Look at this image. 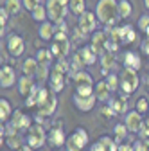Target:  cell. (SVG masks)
Wrapping results in <instances>:
<instances>
[{"instance_id":"d6a6232c","label":"cell","mask_w":149,"mask_h":151,"mask_svg":"<svg viewBox=\"0 0 149 151\" xmlns=\"http://www.w3.org/2000/svg\"><path fill=\"white\" fill-rule=\"evenodd\" d=\"M68 7H70V13L74 16H81L86 11V2H85V0H70Z\"/></svg>"},{"instance_id":"f5cc1de1","label":"cell","mask_w":149,"mask_h":151,"mask_svg":"<svg viewBox=\"0 0 149 151\" xmlns=\"http://www.w3.org/2000/svg\"><path fill=\"white\" fill-rule=\"evenodd\" d=\"M144 124L149 128V113H145V119H144Z\"/></svg>"},{"instance_id":"6da1fadb","label":"cell","mask_w":149,"mask_h":151,"mask_svg":"<svg viewBox=\"0 0 149 151\" xmlns=\"http://www.w3.org/2000/svg\"><path fill=\"white\" fill-rule=\"evenodd\" d=\"M95 14L99 18V22L108 27L117 25V22L120 20L119 16V2L117 0H99L95 6Z\"/></svg>"},{"instance_id":"9a60e30c","label":"cell","mask_w":149,"mask_h":151,"mask_svg":"<svg viewBox=\"0 0 149 151\" xmlns=\"http://www.w3.org/2000/svg\"><path fill=\"white\" fill-rule=\"evenodd\" d=\"M49 86H50V90L56 92V93L63 92V88L67 86V78H65V74H63V72H58V70H52V72H50V78H49Z\"/></svg>"},{"instance_id":"4fadbf2b","label":"cell","mask_w":149,"mask_h":151,"mask_svg":"<svg viewBox=\"0 0 149 151\" xmlns=\"http://www.w3.org/2000/svg\"><path fill=\"white\" fill-rule=\"evenodd\" d=\"M11 122L20 129V131H27L31 126H32V119L27 115V113L20 111V110H14L13 111V117H11Z\"/></svg>"},{"instance_id":"f1b7e54d","label":"cell","mask_w":149,"mask_h":151,"mask_svg":"<svg viewBox=\"0 0 149 151\" xmlns=\"http://www.w3.org/2000/svg\"><path fill=\"white\" fill-rule=\"evenodd\" d=\"M72 79H74V83H76V86L77 85H94V78H92L90 72H86V70H79Z\"/></svg>"},{"instance_id":"9c48e42d","label":"cell","mask_w":149,"mask_h":151,"mask_svg":"<svg viewBox=\"0 0 149 151\" xmlns=\"http://www.w3.org/2000/svg\"><path fill=\"white\" fill-rule=\"evenodd\" d=\"M142 115H144V113H140L138 110H131V111H128L124 115V124L128 126L129 133H137L138 135V131L144 126V117Z\"/></svg>"},{"instance_id":"74e56055","label":"cell","mask_w":149,"mask_h":151,"mask_svg":"<svg viewBox=\"0 0 149 151\" xmlns=\"http://www.w3.org/2000/svg\"><path fill=\"white\" fill-rule=\"evenodd\" d=\"M52 70H58V72L67 74V72H70V61H67V58H58V61L54 63Z\"/></svg>"},{"instance_id":"8d00e7d4","label":"cell","mask_w":149,"mask_h":151,"mask_svg":"<svg viewBox=\"0 0 149 151\" xmlns=\"http://www.w3.org/2000/svg\"><path fill=\"white\" fill-rule=\"evenodd\" d=\"M102 144H104V147H106V151H119V144L115 142V139L113 137H108V135H102L101 139H99Z\"/></svg>"},{"instance_id":"484cf974","label":"cell","mask_w":149,"mask_h":151,"mask_svg":"<svg viewBox=\"0 0 149 151\" xmlns=\"http://www.w3.org/2000/svg\"><path fill=\"white\" fill-rule=\"evenodd\" d=\"M133 14V4L129 0H119V16L120 20H128Z\"/></svg>"},{"instance_id":"ffe728a7","label":"cell","mask_w":149,"mask_h":151,"mask_svg":"<svg viewBox=\"0 0 149 151\" xmlns=\"http://www.w3.org/2000/svg\"><path fill=\"white\" fill-rule=\"evenodd\" d=\"M79 56L83 58V61H85V65L88 67V65H94V63H97V60H99V54L92 49L90 45H85V47H81L79 50Z\"/></svg>"},{"instance_id":"60d3db41","label":"cell","mask_w":149,"mask_h":151,"mask_svg":"<svg viewBox=\"0 0 149 151\" xmlns=\"http://www.w3.org/2000/svg\"><path fill=\"white\" fill-rule=\"evenodd\" d=\"M135 110H138L140 113H147V110H149V101H147V97H138L137 103H135Z\"/></svg>"},{"instance_id":"c3c4849f","label":"cell","mask_w":149,"mask_h":151,"mask_svg":"<svg viewBox=\"0 0 149 151\" xmlns=\"http://www.w3.org/2000/svg\"><path fill=\"white\" fill-rule=\"evenodd\" d=\"M119 151H135V144L122 142V144H119Z\"/></svg>"},{"instance_id":"681fc988","label":"cell","mask_w":149,"mask_h":151,"mask_svg":"<svg viewBox=\"0 0 149 151\" xmlns=\"http://www.w3.org/2000/svg\"><path fill=\"white\" fill-rule=\"evenodd\" d=\"M140 49H142V52L147 56V58H149V38L145 36V40L142 42V45H140Z\"/></svg>"},{"instance_id":"cb8c5ba5","label":"cell","mask_w":149,"mask_h":151,"mask_svg":"<svg viewBox=\"0 0 149 151\" xmlns=\"http://www.w3.org/2000/svg\"><path fill=\"white\" fill-rule=\"evenodd\" d=\"M99 61H101V67L106 68V70H111L117 63V58H115V52H110V50H104L101 56H99Z\"/></svg>"},{"instance_id":"f6af8a7d","label":"cell","mask_w":149,"mask_h":151,"mask_svg":"<svg viewBox=\"0 0 149 151\" xmlns=\"http://www.w3.org/2000/svg\"><path fill=\"white\" fill-rule=\"evenodd\" d=\"M50 50H52V54L56 56V58H63V56H61V49H59V45L56 42H50Z\"/></svg>"},{"instance_id":"52a82bcc","label":"cell","mask_w":149,"mask_h":151,"mask_svg":"<svg viewBox=\"0 0 149 151\" xmlns=\"http://www.w3.org/2000/svg\"><path fill=\"white\" fill-rule=\"evenodd\" d=\"M6 49H7V52L13 56V58H20V56L25 52L24 38L20 34H16V32H11L7 36V40H6Z\"/></svg>"},{"instance_id":"9f6ffc18","label":"cell","mask_w":149,"mask_h":151,"mask_svg":"<svg viewBox=\"0 0 149 151\" xmlns=\"http://www.w3.org/2000/svg\"><path fill=\"white\" fill-rule=\"evenodd\" d=\"M145 36H147V38H149V29H147V31H145Z\"/></svg>"},{"instance_id":"1f68e13d","label":"cell","mask_w":149,"mask_h":151,"mask_svg":"<svg viewBox=\"0 0 149 151\" xmlns=\"http://www.w3.org/2000/svg\"><path fill=\"white\" fill-rule=\"evenodd\" d=\"M6 144L11 147V149H18L20 146H24V139L20 137V131H16V133H11V135H6Z\"/></svg>"},{"instance_id":"7bdbcfd3","label":"cell","mask_w":149,"mask_h":151,"mask_svg":"<svg viewBox=\"0 0 149 151\" xmlns=\"http://www.w3.org/2000/svg\"><path fill=\"white\" fill-rule=\"evenodd\" d=\"M22 4H24V9H27L31 13L34 7H38L42 4V0H22Z\"/></svg>"},{"instance_id":"4dcf8cb0","label":"cell","mask_w":149,"mask_h":151,"mask_svg":"<svg viewBox=\"0 0 149 151\" xmlns=\"http://www.w3.org/2000/svg\"><path fill=\"white\" fill-rule=\"evenodd\" d=\"M40 85H36L34 88H32V92L29 93V96L25 97V106L27 108H36L38 106V99H40Z\"/></svg>"},{"instance_id":"2e32d148","label":"cell","mask_w":149,"mask_h":151,"mask_svg":"<svg viewBox=\"0 0 149 151\" xmlns=\"http://www.w3.org/2000/svg\"><path fill=\"white\" fill-rule=\"evenodd\" d=\"M34 76H22V78H18V93H20L22 97H27L29 93L32 92V88L36 86V83L32 81Z\"/></svg>"},{"instance_id":"ee69618b","label":"cell","mask_w":149,"mask_h":151,"mask_svg":"<svg viewBox=\"0 0 149 151\" xmlns=\"http://www.w3.org/2000/svg\"><path fill=\"white\" fill-rule=\"evenodd\" d=\"M119 47H120V43H119V42L110 40V38H108V42H106V50H110V52H117V50H119Z\"/></svg>"},{"instance_id":"b9f144b4","label":"cell","mask_w":149,"mask_h":151,"mask_svg":"<svg viewBox=\"0 0 149 151\" xmlns=\"http://www.w3.org/2000/svg\"><path fill=\"white\" fill-rule=\"evenodd\" d=\"M137 24H138V29H140L142 32H145V31L149 29V14H147V13L142 14V16L138 18V22H137Z\"/></svg>"},{"instance_id":"5bb4252c","label":"cell","mask_w":149,"mask_h":151,"mask_svg":"<svg viewBox=\"0 0 149 151\" xmlns=\"http://www.w3.org/2000/svg\"><path fill=\"white\" fill-rule=\"evenodd\" d=\"M106 42H108V32H104V31H95L94 34H92L90 47L101 56V54L106 50Z\"/></svg>"},{"instance_id":"30bf717a","label":"cell","mask_w":149,"mask_h":151,"mask_svg":"<svg viewBox=\"0 0 149 151\" xmlns=\"http://www.w3.org/2000/svg\"><path fill=\"white\" fill-rule=\"evenodd\" d=\"M97 101L99 99H97L95 93H92V96H79V93H74V96H72V103L76 104V108L79 111H83V113L92 111L94 106L97 104Z\"/></svg>"},{"instance_id":"7a4b0ae2","label":"cell","mask_w":149,"mask_h":151,"mask_svg":"<svg viewBox=\"0 0 149 151\" xmlns=\"http://www.w3.org/2000/svg\"><path fill=\"white\" fill-rule=\"evenodd\" d=\"M120 78V90L124 96H131L133 92L138 90L140 86V78H138V70H133V68H122V72L119 74Z\"/></svg>"},{"instance_id":"ac0fdd59","label":"cell","mask_w":149,"mask_h":151,"mask_svg":"<svg viewBox=\"0 0 149 151\" xmlns=\"http://www.w3.org/2000/svg\"><path fill=\"white\" fill-rule=\"evenodd\" d=\"M38 34H40V38L43 42H52V38H54V34H56V24L54 22H42L40 24V29H38Z\"/></svg>"},{"instance_id":"603a6c76","label":"cell","mask_w":149,"mask_h":151,"mask_svg":"<svg viewBox=\"0 0 149 151\" xmlns=\"http://www.w3.org/2000/svg\"><path fill=\"white\" fill-rule=\"evenodd\" d=\"M137 40V32L133 31L131 25H120V43L122 45H129Z\"/></svg>"},{"instance_id":"8fae6325","label":"cell","mask_w":149,"mask_h":151,"mask_svg":"<svg viewBox=\"0 0 149 151\" xmlns=\"http://www.w3.org/2000/svg\"><path fill=\"white\" fill-rule=\"evenodd\" d=\"M67 137L68 135H65L61 126H52L49 129V144L52 147H63L67 144Z\"/></svg>"},{"instance_id":"ba28073f","label":"cell","mask_w":149,"mask_h":151,"mask_svg":"<svg viewBox=\"0 0 149 151\" xmlns=\"http://www.w3.org/2000/svg\"><path fill=\"white\" fill-rule=\"evenodd\" d=\"M36 110H38V111H36V113H38V115H43V117H52L54 115V113H56V110H58V96H56V92H49V96H47V99L38 106V108H36Z\"/></svg>"},{"instance_id":"4316f807","label":"cell","mask_w":149,"mask_h":151,"mask_svg":"<svg viewBox=\"0 0 149 151\" xmlns=\"http://www.w3.org/2000/svg\"><path fill=\"white\" fill-rule=\"evenodd\" d=\"M50 67L52 65H47V63H40L38 65V70H36V74H34V78L38 79L40 83H43V81H49V78H50Z\"/></svg>"},{"instance_id":"e0dca14e","label":"cell","mask_w":149,"mask_h":151,"mask_svg":"<svg viewBox=\"0 0 149 151\" xmlns=\"http://www.w3.org/2000/svg\"><path fill=\"white\" fill-rule=\"evenodd\" d=\"M122 63H124V67H126V68L140 70V67H142V58H140V56H138L137 52H133V50H128V52H124Z\"/></svg>"},{"instance_id":"816d5d0a","label":"cell","mask_w":149,"mask_h":151,"mask_svg":"<svg viewBox=\"0 0 149 151\" xmlns=\"http://www.w3.org/2000/svg\"><path fill=\"white\" fill-rule=\"evenodd\" d=\"M14 151H34V147H32V146H29V144L25 142L24 146H20V147H18V149H14Z\"/></svg>"},{"instance_id":"277c9868","label":"cell","mask_w":149,"mask_h":151,"mask_svg":"<svg viewBox=\"0 0 149 151\" xmlns=\"http://www.w3.org/2000/svg\"><path fill=\"white\" fill-rule=\"evenodd\" d=\"M90 142V135L85 128H76L72 133L67 137V151H83Z\"/></svg>"},{"instance_id":"7dc6e473","label":"cell","mask_w":149,"mask_h":151,"mask_svg":"<svg viewBox=\"0 0 149 151\" xmlns=\"http://www.w3.org/2000/svg\"><path fill=\"white\" fill-rule=\"evenodd\" d=\"M90 151H106V147H104V144L101 140H97V142H94L90 146Z\"/></svg>"},{"instance_id":"d4e9b609","label":"cell","mask_w":149,"mask_h":151,"mask_svg":"<svg viewBox=\"0 0 149 151\" xmlns=\"http://www.w3.org/2000/svg\"><path fill=\"white\" fill-rule=\"evenodd\" d=\"M128 133H129V129H128V126H126L124 122H122V124H115V126H113V139H115V142H117V144L126 142Z\"/></svg>"},{"instance_id":"d6986e66","label":"cell","mask_w":149,"mask_h":151,"mask_svg":"<svg viewBox=\"0 0 149 151\" xmlns=\"http://www.w3.org/2000/svg\"><path fill=\"white\" fill-rule=\"evenodd\" d=\"M108 104L115 110L117 115H126L128 113V96H119V97H111Z\"/></svg>"},{"instance_id":"8992f818","label":"cell","mask_w":149,"mask_h":151,"mask_svg":"<svg viewBox=\"0 0 149 151\" xmlns=\"http://www.w3.org/2000/svg\"><path fill=\"white\" fill-rule=\"evenodd\" d=\"M79 20H77V27L88 36V34H94L97 31V25L101 24L99 22V18L95 14V11H85L81 16H77Z\"/></svg>"},{"instance_id":"d590c367","label":"cell","mask_w":149,"mask_h":151,"mask_svg":"<svg viewBox=\"0 0 149 151\" xmlns=\"http://www.w3.org/2000/svg\"><path fill=\"white\" fill-rule=\"evenodd\" d=\"M6 7L9 9V13L13 16V14H18V13L22 11L24 4H22V0H6Z\"/></svg>"},{"instance_id":"83f0119b","label":"cell","mask_w":149,"mask_h":151,"mask_svg":"<svg viewBox=\"0 0 149 151\" xmlns=\"http://www.w3.org/2000/svg\"><path fill=\"white\" fill-rule=\"evenodd\" d=\"M31 16H32V20L34 22H45L47 18H49V13H47V6H43V4H40L38 7H34L32 11H31Z\"/></svg>"},{"instance_id":"6f0895ef","label":"cell","mask_w":149,"mask_h":151,"mask_svg":"<svg viewBox=\"0 0 149 151\" xmlns=\"http://www.w3.org/2000/svg\"><path fill=\"white\" fill-rule=\"evenodd\" d=\"M54 151H59V149H54Z\"/></svg>"},{"instance_id":"7402d4cb","label":"cell","mask_w":149,"mask_h":151,"mask_svg":"<svg viewBox=\"0 0 149 151\" xmlns=\"http://www.w3.org/2000/svg\"><path fill=\"white\" fill-rule=\"evenodd\" d=\"M11 117H13V106L7 99L2 97L0 99V122L6 124V122L11 121Z\"/></svg>"},{"instance_id":"11a10c76","label":"cell","mask_w":149,"mask_h":151,"mask_svg":"<svg viewBox=\"0 0 149 151\" xmlns=\"http://www.w3.org/2000/svg\"><path fill=\"white\" fill-rule=\"evenodd\" d=\"M147 90H149V76H147Z\"/></svg>"},{"instance_id":"836d02e7","label":"cell","mask_w":149,"mask_h":151,"mask_svg":"<svg viewBox=\"0 0 149 151\" xmlns=\"http://www.w3.org/2000/svg\"><path fill=\"white\" fill-rule=\"evenodd\" d=\"M54 58H56V56L52 54L50 47H49V49H40L38 52H36V60H38V63H47V65H50Z\"/></svg>"},{"instance_id":"f546056e","label":"cell","mask_w":149,"mask_h":151,"mask_svg":"<svg viewBox=\"0 0 149 151\" xmlns=\"http://www.w3.org/2000/svg\"><path fill=\"white\" fill-rule=\"evenodd\" d=\"M38 60L36 58H27L25 61H24V65H22V72L25 74V76H34L36 74V70H38Z\"/></svg>"},{"instance_id":"db71d44e","label":"cell","mask_w":149,"mask_h":151,"mask_svg":"<svg viewBox=\"0 0 149 151\" xmlns=\"http://www.w3.org/2000/svg\"><path fill=\"white\" fill-rule=\"evenodd\" d=\"M144 6H145V9L149 11V0H144Z\"/></svg>"},{"instance_id":"f35d334b","label":"cell","mask_w":149,"mask_h":151,"mask_svg":"<svg viewBox=\"0 0 149 151\" xmlns=\"http://www.w3.org/2000/svg\"><path fill=\"white\" fill-rule=\"evenodd\" d=\"M11 16V13H9V9L6 7V6H2L0 7V34H2V38H4V27L7 25V18Z\"/></svg>"},{"instance_id":"44dd1931","label":"cell","mask_w":149,"mask_h":151,"mask_svg":"<svg viewBox=\"0 0 149 151\" xmlns=\"http://www.w3.org/2000/svg\"><path fill=\"white\" fill-rule=\"evenodd\" d=\"M111 93H113V92L110 90L106 79H102V81H99V83L95 85V96H97V99H99L101 103H108V101L111 99Z\"/></svg>"},{"instance_id":"5b68a950","label":"cell","mask_w":149,"mask_h":151,"mask_svg":"<svg viewBox=\"0 0 149 151\" xmlns=\"http://www.w3.org/2000/svg\"><path fill=\"white\" fill-rule=\"evenodd\" d=\"M47 140H49V135H47V131H45V126H42L40 122H34V124L27 129L25 142H27L29 146H32L34 149L43 147Z\"/></svg>"},{"instance_id":"7c38bea8","label":"cell","mask_w":149,"mask_h":151,"mask_svg":"<svg viewBox=\"0 0 149 151\" xmlns=\"http://www.w3.org/2000/svg\"><path fill=\"white\" fill-rule=\"evenodd\" d=\"M18 81H16V72L13 67L9 65H4L2 68H0V86L2 88H11L14 86Z\"/></svg>"},{"instance_id":"3957f363","label":"cell","mask_w":149,"mask_h":151,"mask_svg":"<svg viewBox=\"0 0 149 151\" xmlns=\"http://www.w3.org/2000/svg\"><path fill=\"white\" fill-rule=\"evenodd\" d=\"M70 0H47V13H49V20L58 24L61 20H65V16L70 13Z\"/></svg>"},{"instance_id":"e575fe53","label":"cell","mask_w":149,"mask_h":151,"mask_svg":"<svg viewBox=\"0 0 149 151\" xmlns=\"http://www.w3.org/2000/svg\"><path fill=\"white\" fill-rule=\"evenodd\" d=\"M104 79H106V83H108V86H110L111 92H119V88H120V78L115 72H110Z\"/></svg>"},{"instance_id":"bcb514c9","label":"cell","mask_w":149,"mask_h":151,"mask_svg":"<svg viewBox=\"0 0 149 151\" xmlns=\"http://www.w3.org/2000/svg\"><path fill=\"white\" fill-rule=\"evenodd\" d=\"M85 36H86V34H85L79 27H74V40H76V42H81Z\"/></svg>"},{"instance_id":"f907efd6","label":"cell","mask_w":149,"mask_h":151,"mask_svg":"<svg viewBox=\"0 0 149 151\" xmlns=\"http://www.w3.org/2000/svg\"><path fill=\"white\" fill-rule=\"evenodd\" d=\"M56 29H58V31H63V32H68V27H67V22H65V20H61V22L56 24Z\"/></svg>"},{"instance_id":"ab89813d","label":"cell","mask_w":149,"mask_h":151,"mask_svg":"<svg viewBox=\"0 0 149 151\" xmlns=\"http://www.w3.org/2000/svg\"><path fill=\"white\" fill-rule=\"evenodd\" d=\"M76 93H79V96H92V93H95V88L94 85H77Z\"/></svg>"}]
</instances>
